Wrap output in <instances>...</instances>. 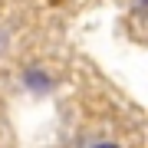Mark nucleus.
I'll use <instances>...</instances> for the list:
<instances>
[{
  "label": "nucleus",
  "instance_id": "obj_1",
  "mask_svg": "<svg viewBox=\"0 0 148 148\" xmlns=\"http://www.w3.org/2000/svg\"><path fill=\"white\" fill-rule=\"evenodd\" d=\"M23 86H27L30 92H46L49 86H53V79H49V76L43 73L40 66H30L27 73H23Z\"/></svg>",
  "mask_w": 148,
  "mask_h": 148
},
{
  "label": "nucleus",
  "instance_id": "obj_2",
  "mask_svg": "<svg viewBox=\"0 0 148 148\" xmlns=\"http://www.w3.org/2000/svg\"><path fill=\"white\" fill-rule=\"evenodd\" d=\"M89 148H119V145H112V142H95V145H89Z\"/></svg>",
  "mask_w": 148,
  "mask_h": 148
}]
</instances>
